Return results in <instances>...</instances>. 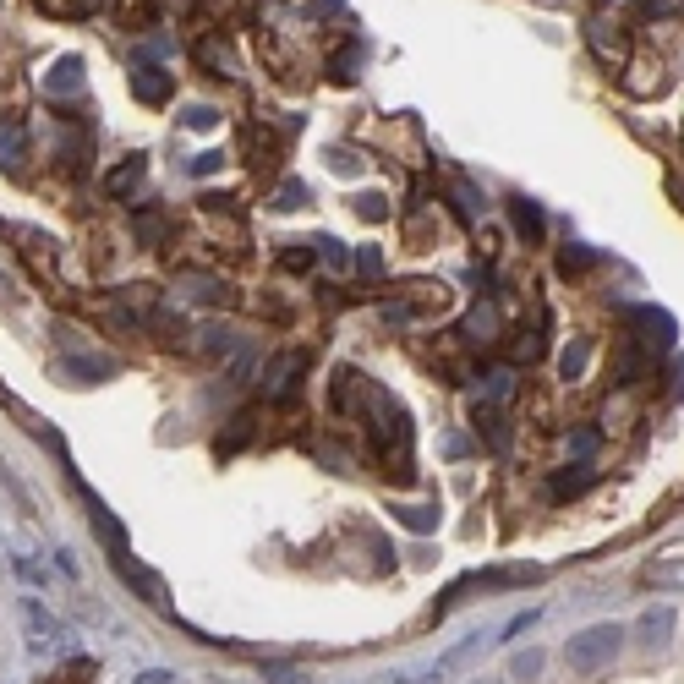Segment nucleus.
<instances>
[{
  "label": "nucleus",
  "instance_id": "1",
  "mask_svg": "<svg viewBox=\"0 0 684 684\" xmlns=\"http://www.w3.org/2000/svg\"><path fill=\"white\" fill-rule=\"evenodd\" d=\"M619 652H624V624H613V619L586 624V630L570 635V646H564V657H570L575 674H602Z\"/></svg>",
  "mask_w": 684,
  "mask_h": 684
},
{
  "label": "nucleus",
  "instance_id": "2",
  "mask_svg": "<svg viewBox=\"0 0 684 684\" xmlns=\"http://www.w3.org/2000/svg\"><path fill=\"white\" fill-rule=\"evenodd\" d=\"M449 285L444 280H411V285H400L394 291V307H389V318H438V312H449Z\"/></svg>",
  "mask_w": 684,
  "mask_h": 684
},
{
  "label": "nucleus",
  "instance_id": "3",
  "mask_svg": "<svg viewBox=\"0 0 684 684\" xmlns=\"http://www.w3.org/2000/svg\"><path fill=\"white\" fill-rule=\"evenodd\" d=\"M301 373H307V356H301V351L274 356L269 373H263V394H269V400H285V394H291V389L301 384Z\"/></svg>",
  "mask_w": 684,
  "mask_h": 684
},
{
  "label": "nucleus",
  "instance_id": "4",
  "mask_svg": "<svg viewBox=\"0 0 684 684\" xmlns=\"http://www.w3.org/2000/svg\"><path fill=\"white\" fill-rule=\"evenodd\" d=\"M668 635H674V608H646L641 619H635V646H641V652H663L668 646Z\"/></svg>",
  "mask_w": 684,
  "mask_h": 684
},
{
  "label": "nucleus",
  "instance_id": "5",
  "mask_svg": "<svg viewBox=\"0 0 684 684\" xmlns=\"http://www.w3.org/2000/svg\"><path fill=\"white\" fill-rule=\"evenodd\" d=\"M132 94L143 104H165L176 94V72H165V66H137L132 72Z\"/></svg>",
  "mask_w": 684,
  "mask_h": 684
},
{
  "label": "nucleus",
  "instance_id": "6",
  "mask_svg": "<svg viewBox=\"0 0 684 684\" xmlns=\"http://www.w3.org/2000/svg\"><path fill=\"white\" fill-rule=\"evenodd\" d=\"M509 214H515V230L526 236V247H542V236H548V219H542V208L531 203V197H515V203H509Z\"/></svg>",
  "mask_w": 684,
  "mask_h": 684
},
{
  "label": "nucleus",
  "instance_id": "7",
  "mask_svg": "<svg viewBox=\"0 0 684 684\" xmlns=\"http://www.w3.org/2000/svg\"><path fill=\"white\" fill-rule=\"evenodd\" d=\"M83 88V61L77 55H61V61L44 72V94H77Z\"/></svg>",
  "mask_w": 684,
  "mask_h": 684
},
{
  "label": "nucleus",
  "instance_id": "8",
  "mask_svg": "<svg viewBox=\"0 0 684 684\" xmlns=\"http://www.w3.org/2000/svg\"><path fill=\"white\" fill-rule=\"evenodd\" d=\"M22 159H28V132H22V121H0V165L17 176Z\"/></svg>",
  "mask_w": 684,
  "mask_h": 684
},
{
  "label": "nucleus",
  "instance_id": "9",
  "mask_svg": "<svg viewBox=\"0 0 684 684\" xmlns=\"http://www.w3.org/2000/svg\"><path fill=\"white\" fill-rule=\"evenodd\" d=\"M466 340L471 345H493L498 340V307H493V301H477V307L466 312Z\"/></svg>",
  "mask_w": 684,
  "mask_h": 684
},
{
  "label": "nucleus",
  "instance_id": "10",
  "mask_svg": "<svg viewBox=\"0 0 684 684\" xmlns=\"http://www.w3.org/2000/svg\"><path fill=\"white\" fill-rule=\"evenodd\" d=\"M22 619H28V635H33V646H61V624L50 619V613L39 608V602H22Z\"/></svg>",
  "mask_w": 684,
  "mask_h": 684
},
{
  "label": "nucleus",
  "instance_id": "11",
  "mask_svg": "<svg viewBox=\"0 0 684 684\" xmlns=\"http://www.w3.org/2000/svg\"><path fill=\"white\" fill-rule=\"evenodd\" d=\"M641 581L657 586V591H679V586H684V559H657V564H646Z\"/></svg>",
  "mask_w": 684,
  "mask_h": 684
},
{
  "label": "nucleus",
  "instance_id": "12",
  "mask_svg": "<svg viewBox=\"0 0 684 684\" xmlns=\"http://www.w3.org/2000/svg\"><path fill=\"white\" fill-rule=\"evenodd\" d=\"M471 422H477V433L488 438V444H504V411H498V405H488V400H477L471 405Z\"/></svg>",
  "mask_w": 684,
  "mask_h": 684
},
{
  "label": "nucleus",
  "instance_id": "13",
  "mask_svg": "<svg viewBox=\"0 0 684 684\" xmlns=\"http://www.w3.org/2000/svg\"><path fill=\"white\" fill-rule=\"evenodd\" d=\"M591 44H597L602 61H624V33H619V22H591Z\"/></svg>",
  "mask_w": 684,
  "mask_h": 684
},
{
  "label": "nucleus",
  "instance_id": "14",
  "mask_svg": "<svg viewBox=\"0 0 684 684\" xmlns=\"http://www.w3.org/2000/svg\"><path fill=\"white\" fill-rule=\"evenodd\" d=\"M94 674H99V668H94V657H72V663H61L55 674H44L39 684H88Z\"/></svg>",
  "mask_w": 684,
  "mask_h": 684
},
{
  "label": "nucleus",
  "instance_id": "15",
  "mask_svg": "<svg viewBox=\"0 0 684 684\" xmlns=\"http://www.w3.org/2000/svg\"><path fill=\"white\" fill-rule=\"evenodd\" d=\"M143 170H148V165H143V154H132L126 165H115V170H110V181H104V187H110L115 197H126V192L137 187V181H143Z\"/></svg>",
  "mask_w": 684,
  "mask_h": 684
},
{
  "label": "nucleus",
  "instance_id": "16",
  "mask_svg": "<svg viewBox=\"0 0 684 684\" xmlns=\"http://www.w3.org/2000/svg\"><path fill=\"white\" fill-rule=\"evenodd\" d=\"M61 373H72V384H99V378H110V373H115V362L83 356V362H61Z\"/></svg>",
  "mask_w": 684,
  "mask_h": 684
},
{
  "label": "nucleus",
  "instance_id": "17",
  "mask_svg": "<svg viewBox=\"0 0 684 684\" xmlns=\"http://www.w3.org/2000/svg\"><path fill=\"white\" fill-rule=\"evenodd\" d=\"M586 362H591V345L586 340H570V345H564V356H559V373L564 378H581Z\"/></svg>",
  "mask_w": 684,
  "mask_h": 684
},
{
  "label": "nucleus",
  "instance_id": "18",
  "mask_svg": "<svg viewBox=\"0 0 684 684\" xmlns=\"http://www.w3.org/2000/svg\"><path fill=\"white\" fill-rule=\"evenodd\" d=\"M187 291H192L197 301H219V307H230V301H236V296H230V285L203 280V274H192V280H187Z\"/></svg>",
  "mask_w": 684,
  "mask_h": 684
},
{
  "label": "nucleus",
  "instance_id": "19",
  "mask_svg": "<svg viewBox=\"0 0 684 684\" xmlns=\"http://www.w3.org/2000/svg\"><path fill=\"white\" fill-rule=\"evenodd\" d=\"M50 17H88V11H104V0H39Z\"/></svg>",
  "mask_w": 684,
  "mask_h": 684
},
{
  "label": "nucleus",
  "instance_id": "20",
  "mask_svg": "<svg viewBox=\"0 0 684 684\" xmlns=\"http://www.w3.org/2000/svg\"><path fill=\"white\" fill-rule=\"evenodd\" d=\"M356 214H362L367 225H384V219H389V197L384 192H362V197H356Z\"/></svg>",
  "mask_w": 684,
  "mask_h": 684
},
{
  "label": "nucleus",
  "instance_id": "21",
  "mask_svg": "<svg viewBox=\"0 0 684 684\" xmlns=\"http://www.w3.org/2000/svg\"><path fill=\"white\" fill-rule=\"evenodd\" d=\"M301 203H312L307 181H285V187L274 192V208H285V214H291V208H301Z\"/></svg>",
  "mask_w": 684,
  "mask_h": 684
},
{
  "label": "nucleus",
  "instance_id": "22",
  "mask_svg": "<svg viewBox=\"0 0 684 684\" xmlns=\"http://www.w3.org/2000/svg\"><path fill=\"white\" fill-rule=\"evenodd\" d=\"M247 433H252V416H236V422H230V433H225V438H219V444H214V449H219V455H236V449H241V444H247Z\"/></svg>",
  "mask_w": 684,
  "mask_h": 684
},
{
  "label": "nucleus",
  "instance_id": "23",
  "mask_svg": "<svg viewBox=\"0 0 684 684\" xmlns=\"http://www.w3.org/2000/svg\"><path fill=\"white\" fill-rule=\"evenodd\" d=\"M509 389H515V367H493L488 373V405L509 400Z\"/></svg>",
  "mask_w": 684,
  "mask_h": 684
},
{
  "label": "nucleus",
  "instance_id": "24",
  "mask_svg": "<svg viewBox=\"0 0 684 684\" xmlns=\"http://www.w3.org/2000/svg\"><path fill=\"white\" fill-rule=\"evenodd\" d=\"M230 345H236V334H230L225 323H214V329H203V351H208V356H230Z\"/></svg>",
  "mask_w": 684,
  "mask_h": 684
},
{
  "label": "nucleus",
  "instance_id": "25",
  "mask_svg": "<svg viewBox=\"0 0 684 684\" xmlns=\"http://www.w3.org/2000/svg\"><path fill=\"white\" fill-rule=\"evenodd\" d=\"M312 263H318V247H307V241H291V252H285V269H312Z\"/></svg>",
  "mask_w": 684,
  "mask_h": 684
},
{
  "label": "nucleus",
  "instance_id": "26",
  "mask_svg": "<svg viewBox=\"0 0 684 684\" xmlns=\"http://www.w3.org/2000/svg\"><path fill=\"white\" fill-rule=\"evenodd\" d=\"M509 674H515V679H537V674H542V652H515Z\"/></svg>",
  "mask_w": 684,
  "mask_h": 684
},
{
  "label": "nucleus",
  "instance_id": "27",
  "mask_svg": "<svg viewBox=\"0 0 684 684\" xmlns=\"http://www.w3.org/2000/svg\"><path fill=\"white\" fill-rule=\"evenodd\" d=\"M187 126H192V132H208V126H219V110H214V104H192Z\"/></svg>",
  "mask_w": 684,
  "mask_h": 684
},
{
  "label": "nucleus",
  "instance_id": "28",
  "mask_svg": "<svg viewBox=\"0 0 684 684\" xmlns=\"http://www.w3.org/2000/svg\"><path fill=\"white\" fill-rule=\"evenodd\" d=\"M635 11H646V17H679L684 0H635Z\"/></svg>",
  "mask_w": 684,
  "mask_h": 684
},
{
  "label": "nucleus",
  "instance_id": "29",
  "mask_svg": "<svg viewBox=\"0 0 684 684\" xmlns=\"http://www.w3.org/2000/svg\"><path fill=\"white\" fill-rule=\"evenodd\" d=\"M400 520H405V526H411V531H427V526H438V515H433V509H422V504L400 509Z\"/></svg>",
  "mask_w": 684,
  "mask_h": 684
},
{
  "label": "nucleus",
  "instance_id": "30",
  "mask_svg": "<svg viewBox=\"0 0 684 684\" xmlns=\"http://www.w3.org/2000/svg\"><path fill=\"white\" fill-rule=\"evenodd\" d=\"M559 269H564V274H581V269H591V252H586V247H564Z\"/></svg>",
  "mask_w": 684,
  "mask_h": 684
},
{
  "label": "nucleus",
  "instance_id": "31",
  "mask_svg": "<svg viewBox=\"0 0 684 684\" xmlns=\"http://www.w3.org/2000/svg\"><path fill=\"white\" fill-rule=\"evenodd\" d=\"M586 482H591V471H564V477L553 482V493H559V498H564V493H581Z\"/></svg>",
  "mask_w": 684,
  "mask_h": 684
},
{
  "label": "nucleus",
  "instance_id": "32",
  "mask_svg": "<svg viewBox=\"0 0 684 684\" xmlns=\"http://www.w3.org/2000/svg\"><path fill=\"white\" fill-rule=\"evenodd\" d=\"M356 269H362L367 280H378V274H384V258H378V247H362V258H356Z\"/></svg>",
  "mask_w": 684,
  "mask_h": 684
},
{
  "label": "nucleus",
  "instance_id": "33",
  "mask_svg": "<svg viewBox=\"0 0 684 684\" xmlns=\"http://www.w3.org/2000/svg\"><path fill=\"white\" fill-rule=\"evenodd\" d=\"M137 236H143V241H159V236H165V219H159V214H143V219H137Z\"/></svg>",
  "mask_w": 684,
  "mask_h": 684
},
{
  "label": "nucleus",
  "instance_id": "34",
  "mask_svg": "<svg viewBox=\"0 0 684 684\" xmlns=\"http://www.w3.org/2000/svg\"><path fill=\"white\" fill-rule=\"evenodd\" d=\"M219 165H225V154H197L192 159V176H214Z\"/></svg>",
  "mask_w": 684,
  "mask_h": 684
},
{
  "label": "nucleus",
  "instance_id": "35",
  "mask_svg": "<svg viewBox=\"0 0 684 684\" xmlns=\"http://www.w3.org/2000/svg\"><path fill=\"white\" fill-rule=\"evenodd\" d=\"M214 17H241V0H203Z\"/></svg>",
  "mask_w": 684,
  "mask_h": 684
},
{
  "label": "nucleus",
  "instance_id": "36",
  "mask_svg": "<svg viewBox=\"0 0 684 684\" xmlns=\"http://www.w3.org/2000/svg\"><path fill=\"white\" fill-rule=\"evenodd\" d=\"M0 296H11V285H6V280H0Z\"/></svg>",
  "mask_w": 684,
  "mask_h": 684
},
{
  "label": "nucleus",
  "instance_id": "37",
  "mask_svg": "<svg viewBox=\"0 0 684 684\" xmlns=\"http://www.w3.org/2000/svg\"><path fill=\"white\" fill-rule=\"evenodd\" d=\"M471 684H498V679H471Z\"/></svg>",
  "mask_w": 684,
  "mask_h": 684
}]
</instances>
